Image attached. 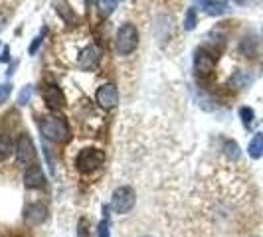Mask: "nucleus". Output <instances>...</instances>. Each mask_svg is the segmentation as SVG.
<instances>
[{
    "label": "nucleus",
    "mask_w": 263,
    "mask_h": 237,
    "mask_svg": "<svg viewBox=\"0 0 263 237\" xmlns=\"http://www.w3.org/2000/svg\"><path fill=\"white\" fill-rule=\"evenodd\" d=\"M97 6H99L103 16H109L115 10V0H97Z\"/></svg>",
    "instance_id": "obj_20"
},
{
    "label": "nucleus",
    "mask_w": 263,
    "mask_h": 237,
    "mask_svg": "<svg viewBox=\"0 0 263 237\" xmlns=\"http://www.w3.org/2000/svg\"><path fill=\"white\" fill-rule=\"evenodd\" d=\"M24 184H26V188H42L46 184V176H44L42 166H38V164L28 166L24 172Z\"/></svg>",
    "instance_id": "obj_11"
},
{
    "label": "nucleus",
    "mask_w": 263,
    "mask_h": 237,
    "mask_svg": "<svg viewBox=\"0 0 263 237\" xmlns=\"http://www.w3.org/2000/svg\"><path fill=\"white\" fill-rule=\"evenodd\" d=\"M14 152V143L8 134H0V162L8 160Z\"/></svg>",
    "instance_id": "obj_15"
},
{
    "label": "nucleus",
    "mask_w": 263,
    "mask_h": 237,
    "mask_svg": "<svg viewBox=\"0 0 263 237\" xmlns=\"http://www.w3.org/2000/svg\"><path fill=\"white\" fill-rule=\"evenodd\" d=\"M87 227H89V224H87V220H79V225H78V237H91L89 233H87Z\"/></svg>",
    "instance_id": "obj_24"
},
{
    "label": "nucleus",
    "mask_w": 263,
    "mask_h": 237,
    "mask_svg": "<svg viewBox=\"0 0 263 237\" xmlns=\"http://www.w3.org/2000/svg\"><path fill=\"white\" fill-rule=\"evenodd\" d=\"M95 101L99 103V107L101 109H115L119 103V91L117 87L113 85V83H103L99 89H97V93H95Z\"/></svg>",
    "instance_id": "obj_8"
},
{
    "label": "nucleus",
    "mask_w": 263,
    "mask_h": 237,
    "mask_svg": "<svg viewBox=\"0 0 263 237\" xmlns=\"http://www.w3.org/2000/svg\"><path fill=\"white\" fill-rule=\"evenodd\" d=\"M40 132L44 134V139L52 143H67L71 136L67 121L58 115H48V117L40 118Z\"/></svg>",
    "instance_id": "obj_1"
},
{
    "label": "nucleus",
    "mask_w": 263,
    "mask_h": 237,
    "mask_svg": "<svg viewBox=\"0 0 263 237\" xmlns=\"http://www.w3.org/2000/svg\"><path fill=\"white\" fill-rule=\"evenodd\" d=\"M137 194L131 186H119L111 196V210L115 213H129L135 208Z\"/></svg>",
    "instance_id": "obj_4"
},
{
    "label": "nucleus",
    "mask_w": 263,
    "mask_h": 237,
    "mask_svg": "<svg viewBox=\"0 0 263 237\" xmlns=\"http://www.w3.org/2000/svg\"><path fill=\"white\" fill-rule=\"evenodd\" d=\"M139 48V32L133 24H121L115 34V50L121 55H129Z\"/></svg>",
    "instance_id": "obj_2"
},
{
    "label": "nucleus",
    "mask_w": 263,
    "mask_h": 237,
    "mask_svg": "<svg viewBox=\"0 0 263 237\" xmlns=\"http://www.w3.org/2000/svg\"><path fill=\"white\" fill-rule=\"evenodd\" d=\"M105 162V152L103 150H99V148H83L81 152L78 154L76 158V168L79 172H83V174H91L95 172L101 164Z\"/></svg>",
    "instance_id": "obj_3"
},
{
    "label": "nucleus",
    "mask_w": 263,
    "mask_h": 237,
    "mask_svg": "<svg viewBox=\"0 0 263 237\" xmlns=\"http://www.w3.org/2000/svg\"><path fill=\"white\" fill-rule=\"evenodd\" d=\"M99 62H101V50H99V46L89 44V46H85V48L79 52L78 67L81 71H91V69L97 67Z\"/></svg>",
    "instance_id": "obj_6"
},
{
    "label": "nucleus",
    "mask_w": 263,
    "mask_h": 237,
    "mask_svg": "<svg viewBox=\"0 0 263 237\" xmlns=\"http://www.w3.org/2000/svg\"><path fill=\"white\" fill-rule=\"evenodd\" d=\"M200 2H202L204 10L208 14H212V16H220V14H224L228 10L224 0H200Z\"/></svg>",
    "instance_id": "obj_13"
},
{
    "label": "nucleus",
    "mask_w": 263,
    "mask_h": 237,
    "mask_svg": "<svg viewBox=\"0 0 263 237\" xmlns=\"http://www.w3.org/2000/svg\"><path fill=\"white\" fill-rule=\"evenodd\" d=\"M250 81H251V77L246 71H236V73L232 75V79H230V85L236 87V89H243V87L250 85Z\"/></svg>",
    "instance_id": "obj_16"
},
{
    "label": "nucleus",
    "mask_w": 263,
    "mask_h": 237,
    "mask_svg": "<svg viewBox=\"0 0 263 237\" xmlns=\"http://www.w3.org/2000/svg\"><path fill=\"white\" fill-rule=\"evenodd\" d=\"M40 44H42V36H36V38H34V42L30 44V48H28V52H30V55H34V53L38 52Z\"/></svg>",
    "instance_id": "obj_25"
},
{
    "label": "nucleus",
    "mask_w": 263,
    "mask_h": 237,
    "mask_svg": "<svg viewBox=\"0 0 263 237\" xmlns=\"http://www.w3.org/2000/svg\"><path fill=\"white\" fill-rule=\"evenodd\" d=\"M42 97H44V101H46V105L50 107V109H62V107L66 105V97H64V91H62V87H58L55 83H48V85H44L42 87Z\"/></svg>",
    "instance_id": "obj_9"
},
{
    "label": "nucleus",
    "mask_w": 263,
    "mask_h": 237,
    "mask_svg": "<svg viewBox=\"0 0 263 237\" xmlns=\"http://www.w3.org/2000/svg\"><path fill=\"white\" fill-rule=\"evenodd\" d=\"M234 2L239 4V6H251V4H259L263 0H234Z\"/></svg>",
    "instance_id": "obj_26"
},
{
    "label": "nucleus",
    "mask_w": 263,
    "mask_h": 237,
    "mask_svg": "<svg viewBox=\"0 0 263 237\" xmlns=\"http://www.w3.org/2000/svg\"><path fill=\"white\" fill-rule=\"evenodd\" d=\"M46 218H48V210H46V206L44 204H30L24 211V220H26L28 225H42L46 222Z\"/></svg>",
    "instance_id": "obj_10"
},
{
    "label": "nucleus",
    "mask_w": 263,
    "mask_h": 237,
    "mask_svg": "<svg viewBox=\"0 0 263 237\" xmlns=\"http://www.w3.org/2000/svg\"><path fill=\"white\" fill-rule=\"evenodd\" d=\"M53 8H55V12L62 16V20H66L67 24H76L78 22L76 10L69 6L67 0H53Z\"/></svg>",
    "instance_id": "obj_12"
},
{
    "label": "nucleus",
    "mask_w": 263,
    "mask_h": 237,
    "mask_svg": "<svg viewBox=\"0 0 263 237\" xmlns=\"http://www.w3.org/2000/svg\"><path fill=\"white\" fill-rule=\"evenodd\" d=\"M97 237H111V231H109V220L107 215L99 222V227H97Z\"/></svg>",
    "instance_id": "obj_22"
},
{
    "label": "nucleus",
    "mask_w": 263,
    "mask_h": 237,
    "mask_svg": "<svg viewBox=\"0 0 263 237\" xmlns=\"http://www.w3.org/2000/svg\"><path fill=\"white\" fill-rule=\"evenodd\" d=\"M145 237H151V235H145Z\"/></svg>",
    "instance_id": "obj_27"
},
{
    "label": "nucleus",
    "mask_w": 263,
    "mask_h": 237,
    "mask_svg": "<svg viewBox=\"0 0 263 237\" xmlns=\"http://www.w3.org/2000/svg\"><path fill=\"white\" fill-rule=\"evenodd\" d=\"M239 118H241V123H243V127H246V129H251L253 118H255L253 109H251V107H241V109H239Z\"/></svg>",
    "instance_id": "obj_17"
},
{
    "label": "nucleus",
    "mask_w": 263,
    "mask_h": 237,
    "mask_svg": "<svg viewBox=\"0 0 263 237\" xmlns=\"http://www.w3.org/2000/svg\"><path fill=\"white\" fill-rule=\"evenodd\" d=\"M216 67V53L210 52L208 48H198L194 53V71L200 75H206L214 71Z\"/></svg>",
    "instance_id": "obj_7"
},
{
    "label": "nucleus",
    "mask_w": 263,
    "mask_h": 237,
    "mask_svg": "<svg viewBox=\"0 0 263 237\" xmlns=\"http://www.w3.org/2000/svg\"><path fill=\"white\" fill-rule=\"evenodd\" d=\"M12 93V85L10 83H0V103H4Z\"/></svg>",
    "instance_id": "obj_23"
},
{
    "label": "nucleus",
    "mask_w": 263,
    "mask_h": 237,
    "mask_svg": "<svg viewBox=\"0 0 263 237\" xmlns=\"http://www.w3.org/2000/svg\"><path fill=\"white\" fill-rule=\"evenodd\" d=\"M248 152H250V156L253 158V160H257V158L263 156V134L261 132H257V134L250 141Z\"/></svg>",
    "instance_id": "obj_14"
},
{
    "label": "nucleus",
    "mask_w": 263,
    "mask_h": 237,
    "mask_svg": "<svg viewBox=\"0 0 263 237\" xmlns=\"http://www.w3.org/2000/svg\"><path fill=\"white\" fill-rule=\"evenodd\" d=\"M224 154L230 160H237L239 158V146L236 141H224Z\"/></svg>",
    "instance_id": "obj_18"
},
{
    "label": "nucleus",
    "mask_w": 263,
    "mask_h": 237,
    "mask_svg": "<svg viewBox=\"0 0 263 237\" xmlns=\"http://www.w3.org/2000/svg\"><path fill=\"white\" fill-rule=\"evenodd\" d=\"M32 95H34V87H32V85H26V87L20 91V95H18V103H20V105H28V101L32 99Z\"/></svg>",
    "instance_id": "obj_21"
},
{
    "label": "nucleus",
    "mask_w": 263,
    "mask_h": 237,
    "mask_svg": "<svg viewBox=\"0 0 263 237\" xmlns=\"http://www.w3.org/2000/svg\"><path fill=\"white\" fill-rule=\"evenodd\" d=\"M14 154H16V162L20 166H30V164H36V146L34 141L28 136V134H20L16 145H14Z\"/></svg>",
    "instance_id": "obj_5"
},
{
    "label": "nucleus",
    "mask_w": 263,
    "mask_h": 237,
    "mask_svg": "<svg viewBox=\"0 0 263 237\" xmlns=\"http://www.w3.org/2000/svg\"><path fill=\"white\" fill-rule=\"evenodd\" d=\"M198 24V18H196V10L194 8H188V12H186V18H184V30H194Z\"/></svg>",
    "instance_id": "obj_19"
}]
</instances>
